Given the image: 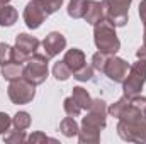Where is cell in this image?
Instances as JSON below:
<instances>
[{
	"label": "cell",
	"instance_id": "6da1fadb",
	"mask_svg": "<svg viewBox=\"0 0 146 144\" xmlns=\"http://www.w3.org/2000/svg\"><path fill=\"white\" fill-rule=\"evenodd\" d=\"M107 105L104 100L95 98L88 108V114L82 119V126L78 129V141L82 144H97L100 141V131L106 127Z\"/></svg>",
	"mask_w": 146,
	"mask_h": 144
},
{
	"label": "cell",
	"instance_id": "7a4b0ae2",
	"mask_svg": "<svg viewBox=\"0 0 146 144\" xmlns=\"http://www.w3.org/2000/svg\"><path fill=\"white\" fill-rule=\"evenodd\" d=\"M117 134L127 143H146V112L127 104L119 117Z\"/></svg>",
	"mask_w": 146,
	"mask_h": 144
},
{
	"label": "cell",
	"instance_id": "3957f363",
	"mask_svg": "<svg viewBox=\"0 0 146 144\" xmlns=\"http://www.w3.org/2000/svg\"><path fill=\"white\" fill-rule=\"evenodd\" d=\"M94 42L99 51L115 54L121 49V41L115 34V26L109 19H100L97 24H94Z\"/></svg>",
	"mask_w": 146,
	"mask_h": 144
},
{
	"label": "cell",
	"instance_id": "277c9868",
	"mask_svg": "<svg viewBox=\"0 0 146 144\" xmlns=\"http://www.w3.org/2000/svg\"><path fill=\"white\" fill-rule=\"evenodd\" d=\"M146 83V59H139L129 66V71L126 80L122 81V92L127 98L134 97V95H139L143 87Z\"/></svg>",
	"mask_w": 146,
	"mask_h": 144
},
{
	"label": "cell",
	"instance_id": "5b68a950",
	"mask_svg": "<svg viewBox=\"0 0 146 144\" xmlns=\"http://www.w3.org/2000/svg\"><path fill=\"white\" fill-rule=\"evenodd\" d=\"M48 56L42 53H34L33 56H29V59L24 65V78L29 80L34 85H41L46 81L48 78Z\"/></svg>",
	"mask_w": 146,
	"mask_h": 144
},
{
	"label": "cell",
	"instance_id": "8992f818",
	"mask_svg": "<svg viewBox=\"0 0 146 144\" xmlns=\"http://www.w3.org/2000/svg\"><path fill=\"white\" fill-rule=\"evenodd\" d=\"M7 93H9V98H10L12 104L26 105V104L33 102V98L36 97V85L22 76V78H17V80L10 81V85L7 88Z\"/></svg>",
	"mask_w": 146,
	"mask_h": 144
},
{
	"label": "cell",
	"instance_id": "52a82bcc",
	"mask_svg": "<svg viewBox=\"0 0 146 144\" xmlns=\"http://www.w3.org/2000/svg\"><path fill=\"white\" fill-rule=\"evenodd\" d=\"M133 0H104V15L115 27H124L129 20V7Z\"/></svg>",
	"mask_w": 146,
	"mask_h": 144
},
{
	"label": "cell",
	"instance_id": "ba28073f",
	"mask_svg": "<svg viewBox=\"0 0 146 144\" xmlns=\"http://www.w3.org/2000/svg\"><path fill=\"white\" fill-rule=\"evenodd\" d=\"M48 15L49 14L41 0H29L24 9V22L29 29H39Z\"/></svg>",
	"mask_w": 146,
	"mask_h": 144
},
{
	"label": "cell",
	"instance_id": "9c48e42d",
	"mask_svg": "<svg viewBox=\"0 0 146 144\" xmlns=\"http://www.w3.org/2000/svg\"><path fill=\"white\" fill-rule=\"evenodd\" d=\"M127 71H129V63L122 58H117L115 54L110 56L104 68V75L115 83H122L127 76Z\"/></svg>",
	"mask_w": 146,
	"mask_h": 144
},
{
	"label": "cell",
	"instance_id": "30bf717a",
	"mask_svg": "<svg viewBox=\"0 0 146 144\" xmlns=\"http://www.w3.org/2000/svg\"><path fill=\"white\" fill-rule=\"evenodd\" d=\"M42 44V49H44V54L48 58H54L56 54H60L61 51H65L66 48V37L63 36L61 32H49L48 36L44 37V41L41 42Z\"/></svg>",
	"mask_w": 146,
	"mask_h": 144
},
{
	"label": "cell",
	"instance_id": "8fae6325",
	"mask_svg": "<svg viewBox=\"0 0 146 144\" xmlns=\"http://www.w3.org/2000/svg\"><path fill=\"white\" fill-rule=\"evenodd\" d=\"M39 46H41L39 39L34 36H29L26 32H21V34H17V37H15V48H19L21 51H24L27 56H33L34 53H37Z\"/></svg>",
	"mask_w": 146,
	"mask_h": 144
},
{
	"label": "cell",
	"instance_id": "7c38bea8",
	"mask_svg": "<svg viewBox=\"0 0 146 144\" xmlns=\"http://www.w3.org/2000/svg\"><path fill=\"white\" fill-rule=\"evenodd\" d=\"M104 5L102 2H97V0H87V9H85V22L87 24H97L100 19H104Z\"/></svg>",
	"mask_w": 146,
	"mask_h": 144
},
{
	"label": "cell",
	"instance_id": "4fadbf2b",
	"mask_svg": "<svg viewBox=\"0 0 146 144\" xmlns=\"http://www.w3.org/2000/svg\"><path fill=\"white\" fill-rule=\"evenodd\" d=\"M63 61L66 63V66L70 68L72 73L78 71L83 65H87V63H85V53H83L82 49H76V48H72V49H68V51L65 53Z\"/></svg>",
	"mask_w": 146,
	"mask_h": 144
},
{
	"label": "cell",
	"instance_id": "5bb4252c",
	"mask_svg": "<svg viewBox=\"0 0 146 144\" xmlns=\"http://www.w3.org/2000/svg\"><path fill=\"white\" fill-rule=\"evenodd\" d=\"M22 75H24V65H21V63L9 61V63H5V65L2 66V76H3L7 81L22 78Z\"/></svg>",
	"mask_w": 146,
	"mask_h": 144
},
{
	"label": "cell",
	"instance_id": "9a60e30c",
	"mask_svg": "<svg viewBox=\"0 0 146 144\" xmlns=\"http://www.w3.org/2000/svg\"><path fill=\"white\" fill-rule=\"evenodd\" d=\"M17 17H19V14H17L15 7H12L9 3L0 9V26L2 27H12L17 22Z\"/></svg>",
	"mask_w": 146,
	"mask_h": 144
},
{
	"label": "cell",
	"instance_id": "2e32d148",
	"mask_svg": "<svg viewBox=\"0 0 146 144\" xmlns=\"http://www.w3.org/2000/svg\"><path fill=\"white\" fill-rule=\"evenodd\" d=\"M72 97L75 98V102L80 105L82 110H88L90 105H92V97L88 95V92L85 90V88H82V87H73V93Z\"/></svg>",
	"mask_w": 146,
	"mask_h": 144
},
{
	"label": "cell",
	"instance_id": "e0dca14e",
	"mask_svg": "<svg viewBox=\"0 0 146 144\" xmlns=\"http://www.w3.org/2000/svg\"><path fill=\"white\" fill-rule=\"evenodd\" d=\"M78 129H80V126L76 124V120H75V117H65L61 122H60V131H61V134L65 136V137H73V136H78Z\"/></svg>",
	"mask_w": 146,
	"mask_h": 144
},
{
	"label": "cell",
	"instance_id": "ac0fdd59",
	"mask_svg": "<svg viewBox=\"0 0 146 144\" xmlns=\"http://www.w3.org/2000/svg\"><path fill=\"white\" fill-rule=\"evenodd\" d=\"M85 9H87V0H70L66 12L72 19H83Z\"/></svg>",
	"mask_w": 146,
	"mask_h": 144
},
{
	"label": "cell",
	"instance_id": "d6986e66",
	"mask_svg": "<svg viewBox=\"0 0 146 144\" xmlns=\"http://www.w3.org/2000/svg\"><path fill=\"white\" fill-rule=\"evenodd\" d=\"M53 76H54L58 81H66V80L72 76L70 68L66 66V63H65L63 59L58 61V63H54V66H53Z\"/></svg>",
	"mask_w": 146,
	"mask_h": 144
},
{
	"label": "cell",
	"instance_id": "ffe728a7",
	"mask_svg": "<svg viewBox=\"0 0 146 144\" xmlns=\"http://www.w3.org/2000/svg\"><path fill=\"white\" fill-rule=\"evenodd\" d=\"M12 126H14V129L26 131V129L31 126V115H29L27 112H17V114L12 117Z\"/></svg>",
	"mask_w": 146,
	"mask_h": 144
},
{
	"label": "cell",
	"instance_id": "44dd1931",
	"mask_svg": "<svg viewBox=\"0 0 146 144\" xmlns=\"http://www.w3.org/2000/svg\"><path fill=\"white\" fill-rule=\"evenodd\" d=\"M127 104H129V98H127L126 95H122L115 104H112L110 107H107V114H109L110 117L119 119V117H121V114H122V110L127 107Z\"/></svg>",
	"mask_w": 146,
	"mask_h": 144
},
{
	"label": "cell",
	"instance_id": "7402d4cb",
	"mask_svg": "<svg viewBox=\"0 0 146 144\" xmlns=\"http://www.w3.org/2000/svg\"><path fill=\"white\" fill-rule=\"evenodd\" d=\"M112 54H107V53H102V51H97L94 56H92V66H94V70H97V71L104 73V68H106V63L109 61V58Z\"/></svg>",
	"mask_w": 146,
	"mask_h": 144
},
{
	"label": "cell",
	"instance_id": "603a6c76",
	"mask_svg": "<svg viewBox=\"0 0 146 144\" xmlns=\"http://www.w3.org/2000/svg\"><path fill=\"white\" fill-rule=\"evenodd\" d=\"M63 108H65L66 115H70V117H78L80 112H82L80 105L75 102L73 97H66V98H65V102H63Z\"/></svg>",
	"mask_w": 146,
	"mask_h": 144
},
{
	"label": "cell",
	"instance_id": "cb8c5ba5",
	"mask_svg": "<svg viewBox=\"0 0 146 144\" xmlns=\"http://www.w3.org/2000/svg\"><path fill=\"white\" fill-rule=\"evenodd\" d=\"M3 141L7 144H22L27 141V136H26V132L24 131H21V129H15V131H12L9 136H5L3 137Z\"/></svg>",
	"mask_w": 146,
	"mask_h": 144
},
{
	"label": "cell",
	"instance_id": "d4e9b609",
	"mask_svg": "<svg viewBox=\"0 0 146 144\" xmlns=\"http://www.w3.org/2000/svg\"><path fill=\"white\" fill-rule=\"evenodd\" d=\"M73 78L78 80V81H90L94 78V66H88V65H83L78 71L73 73Z\"/></svg>",
	"mask_w": 146,
	"mask_h": 144
},
{
	"label": "cell",
	"instance_id": "484cf974",
	"mask_svg": "<svg viewBox=\"0 0 146 144\" xmlns=\"http://www.w3.org/2000/svg\"><path fill=\"white\" fill-rule=\"evenodd\" d=\"M10 58H12V46H9L7 42H0V66L9 63Z\"/></svg>",
	"mask_w": 146,
	"mask_h": 144
},
{
	"label": "cell",
	"instance_id": "4316f807",
	"mask_svg": "<svg viewBox=\"0 0 146 144\" xmlns=\"http://www.w3.org/2000/svg\"><path fill=\"white\" fill-rule=\"evenodd\" d=\"M29 59V56L24 53V51H21L19 48H12V58H10V61H14V63H21V65H24L26 61Z\"/></svg>",
	"mask_w": 146,
	"mask_h": 144
},
{
	"label": "cell",
	"instance_id": "83f0119b",
	"mask_svg": "<svg viewBox=\"0 0 146 144\" xmlns=\"http://www.w3.org/2000/svg\"><path fill=\"white\" fill-rule=\"evenodd\" d=\"M41 2L44 3V7H46V10H48L49 15L54 14V12H58L60 7L63 5V0H41Z\"/></svg>",
	"mask_w": 146,
	"mask_h": 144
},
{
	"label": "cell",
	"instance_id": "f1b7e54d",
	"mask_svg": "<svg viewBox=\"0 0 146 144\" xmlns=\"http://www.w3.org/2000/svg\"><path fill=\"white\" fill-rule=\"evenodd\" d=\"M10 126H12V119L5 112H0V134H5Z\"/></svg>",
	"mask_w": 146,
	"mask_h": 144
},
{
	"label": "cell",
	"instance_id": "f546056e",
	"mask_svg": "<svg viewBox=\"0 0 146 144\" xmlns=\"http://www.w3.org/2000/svg\"><path fill=\"white\" fill-rule=\"evenodd\" d=\"M27 141L31 144H37V143H46V141H53V139H49L46 134H42V132H39V131H36V132H33L29 137H27Z\"/></svg>",
	"mask_w": 146,
	"mask_h": 144
},
{
	"label": "cell",
	"instance_id": "4dcf8cb0",
	"mask_svg": "<svg viewBox=\"0 0 146 144\" xmlns=\"http://www.w3.org/2000/svg\"><path fill=\"white\" fill-rule=\"evenodd\" d=\"M136 56L139 59H146V26H145V34H143V46H139V49L136 51Z\"/></svg>",
	"mask_w": 146,
	"mask_h": 144
},
{
	"label": "cell",
	"instance_id": "1f68e13d",
	"mask_svg": "<svg viewBox=\"0 0 146 144\" xmlns=\"http://www.w3.org/2000/svg\"><path fill=\"white\" fill-rule=\"evenodd\" d=\"M139 17H141L143 26H146V0H141L139 3Z\"/></svg>",
	"mask_w": 146,
	"mask_h": 144
},
{
	"label": "cell",
	"instance_id": "d6a6232c",
	"mask_svg": "<svg viewBox=\"0 0 146 144\" xmlns=\"http://www.w3.org/2000/svg\"><path fill=\"white\" fill-rule=\"evenodd\" d=\"M9 2H10V0H0V3H2V5H7Z\"/></svg>",
	"mask_w": 146,
	"mask_h": 144
},
{
	"label": "cell",
	"instance_id": "836d02e7",
	"mask_svg": "<svg viewBox=\"0 0 146 144\" xmlns=\"http://www.w3.org/2000/svg\"><path fill=\"white\" fill-rule=\"evenodd\" d=\"M2 7H3V5H2V3H0V9H2Z\"/></svg>",
	"mask_w": 146,
	"mask_h": 144
}]
</instances>
